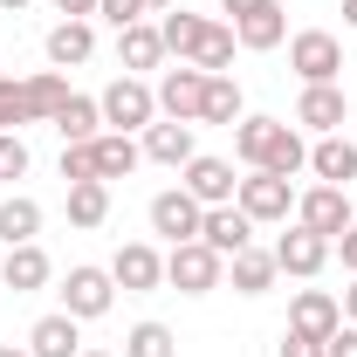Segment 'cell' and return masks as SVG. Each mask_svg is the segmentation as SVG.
<instances>
[{"mask_svg": "<svg viewBox=\"0 0 357 357\" xmlns=\"http://www.w3.org/2000/svg\"><path fill=\"white\" fill-rule=\"evenodd\" d=\"M323 357H357V323H337V337L323 344Z\"/></svg>", "mask_w": 357, "mask_h": 357, "instance_id": "f35d334b", "label": "cell"}, {"mask_svg": "<svg viewBox=\"0 0 357 357\" xmlns=\"http://www.w3.org/2000/svg\"><path fill=\"white\" fill-rule=\"evenodd\" d=\"M337 303H344V323H357V275H351V289H344Z\"/></svg>", "mask_w": 357, "mask_h": 357, "instance_id": "7bdbcfd3", "label": "cell"}, {"mask_svg": "<svg viewBox=\"0 0 357 357\" xmlns=\"http://www.w3.org/2000/svg\"><path fill=\"white\" fill-rule=\"evenodd\" d=\"M289 69L303 83H337L344 76V42L330 28H303V35H289Z\"/></svg>", "mask_w": 357, "mask_h": 357, "instance_id": "277c9868", "label": "cell"}, {"mask_svg": "<svg viewBox=\"0 0 357 357\" xmlns=\"http://www.w3.org/2000/svg\"><path fill=\"white\" fill-rule=\"evenodd\" d=\"M234 206H241L255 227H275V220H289V213H296V185H289V178H275V172H248L241 185H234Z\"/></svg>", "mask_w": 357, "mask_h": 357, "instance_id": "3957f363", "label": "cell"}, {"mask_svg": "<svg viewBox=\"0 0 357 357\" xmlns=\"http://www.w3.org/2000/svg\"><path fill=\"white\" fill-rule=\"evenodd\" d=\"M137 144H144V158H151V165H172V172L199 158V137H192V124H172V117L144 124V137H137Z\"/></svg>", "mask_w": 357, "mask_h": 357, "instance_id": "9a60e30c", "label": "cell"}, {"mask_svg": "<svg viewBox=\"0 0 357 357\" xmlns=\"http://www.w3.org/2000/svg\"><path fill=\"white\" fill-rule=\"evenodd\" d=\"M344 21H351V28H357V0H344Z\"/></svg>", "mask_w": 357, "mask_h": 357, "instance_id": "bcb514c9", "label": "cell"}, {"mask_svg": "<svg viewBox=\"0 0 357 357\" xmlns=\"http://www.w3.org/2000/svg\"><path fill=\"white\" fill-rule=\"evenodd\" d=\"M275 248H241L234 261H227V282H234V296H268L275 289Z\"/></svg>", "mask_w": 357, "mask_h": 357, "instance_id": "d6986e66", "label": "cell"}, {"mask_svg": "<svg viewBox=\"0 0 357 357\" xmlns=\"http://www.w3.org/2000/svg\"><path fill=\"white\" fill-rule=\"evenodd\" d=\"M199 103H206V69H192V62L165 69V83H158V117H172V124H199Z\"/></svg>", "mask_w": 357, "mask_h": 357, "instance_id": "ba28073f", "label": "cell"}, {"mask_svg": "<svg viewBox=\"0 0 357 357\" xmlns=\"http://www.w3.org/2000/svg\"><path fill=\"white\" fill-rule=\"evenodd\" d=\"M199 220H206V206L185 192V185H165L158 199H151V234H165V241H199Z\"/></svg>", "mask_w": 357, "mask_h": 357, "instance_id": "8fae6325", "label": "cell"}, {"mask_svg": "<svg viewBox=\"0 0 357 357\" xmlns=\"http://www.w3.org/2000/svg\"><path fill=\"white\" fill-rule=\"evenodd\" d=\"M62 103H69V76H62V69H35V76H28V110H35V124H48Z\"/></svg>", "mask_w": 357, "mask_h": 357, "instance_id": "1f68e13d", "label": "cell"}, {"mask_svg": "<svg viewBox=\"0 0 357 357\" xmlns=\"http://www.w3.org/2000/svg\"><path fill=\"white\" fill-rule=\"evenodd\" d=\"M330 255H337V248H330L323 234H310V227H289V234L275 241V268L296 275V282H316V275L330 268Z\"/></svg>", "mask_w": 357, "mask_h": 357, "instance_id": "30bf717a", "label": "cell"}, {"mask_svg": "<svg viewBox=\"0 0 357 357\" xmlns=\"http://www.w3.org/2000/svg\"><path fill=\"white\" fill-rule=\"evenodd\" d=\"M55 282V261H48L42 241H21V248H7V261H0V289L7 296H35Z\"/></svg>", "mask_w": 357, "mask_h": 357, "instance_id": "7c38bea8", "label": "cell"}, {"mask_svg": "<svg viewBox=\"0 0 357 357\" xmlns=\"http://www.w3.org/2000/svg\"><path fill=\"white\" fill-rule=\"evenodd\" d=\"M158 35H165V55H178V62H192V48H199V35H206V14H185V7H165Z\"/></svg>", "mask_w": 357, "mask_h": 357, "instance_id": "83f0119b", "label": "cell"}, {"mask_svg": "<svg viewBox=\"0 0 357 357\" xmlns=\"http://www.w3.org/2000/svg\"><path fill=\"white\" fill-rule=\"evenodd\" d=\"M110 282H117L124 296H151V289L165 282V255H158L151 241H124V248L110 255Z\"/></svg>", "mask_w": 357, "mask_h": 357, "instance_id": "52a82bcc", "label": "cell"}, {"mask_svg": "<svg viewBox=\"0 0 357 357\" xmlns=\"http://www.w3.org/2000/svg\"><path fill=\"white\" fill-rule=\"evenodd\" d=\"M234 42H241V48H255V55L282 48V42H289V14H282V7H261V14L234 21Z\"/></svg>", "mask_w": 357, "mask_h": 357, "instance_id": "d4e9b609", "label": "cell"}, {"mask_svg": "<svg viewBox=\"0 0 357 357\" xmlns=\"http://www.w3.org/2000/svg\"><path fill=\"white\" fill-rule=\"evenodd\" d=\"M48 7H55L62 21H89V14H96V0H48Z\"/></svg>", "mask_w": 357, "mask_h": 357, "instance_id": "ab89813d", "label": "cell"}, {"mask_svg": "<svg viewBox=\"0 0 357 357\" xmlns=\"http://www.w3.org/2000/svg\"><path fill=\"white\" fill-rule=\"evenodd\" d=\"M124 357H178V337L165 323H137L131 337H124Z\"/></svg>", "mask_w": 357, "mask_h": 357, "instance_id": "d6a6232c", "label": "cell"}, {"mask_svg": "<svg viewBox=\"0 0 357 357\" xmlns=\"http://www.w3.org/2000/svg\"><path fill=\"white\" fill-rule=\"evenodd\" d=\"M275 357H323V344H316V337H296V330H282Z\"/></svg>", "mask_w": 357, "mask_h": 357, "instance_id": "74e56055", "label": "cell"}, {"mask_svg": "<svg viewBox=\"0 0 357 357\" xmlns=\"http://www.w3.org/2000/svg\"><path fill=\"white\" fill-rule=\"evenodd\" d=\"M144 7H178V0H144Z\"/></svg>", "mask_w": 357, "mask_h": 357, "instance_id": "7dc6e473", "label": "cell"}, {"mask_svg": "<svg viewBox=\"0 0 357 357\" xmlns=\"http://www.w3.org/2000/svg\"><path fill=\"white\" fill-rule=\"evenodd\" d=\"M117 62H124V76H137V69H158V62H165V35H158L151 21L117 28Z\"/></svg>", "mask_w": 357, "mask_h": 357, "instance_id": "ffe728a7", "label": "cell"}, {"mask_svg": "<svg viewBox=\"0 0 357 357\" xmlns=\"http://www.w3.org/2000/svg\"><path fill=\"white\" fill-rule=\"evenodd\" d=\"M275 131H282V117H241L234 124V158L248 165V172H261L268 144H275Z\"/></svg>", "mask_w": 357, "mask_h": 357, "instance_id": "484cf974", "label": "cell"}, {"mask_svg": "<svg viewBox=\"0 0 357 357\" xmlns=\"http://www.w3.org/2000/svg\"><path fill=\"white\" fill-rule=\"evenodd\" d=\"M35 234H42V199L7 192V199H0V248H21V241H35Z\"/></svg>", "mask_w": 357, "mask_h": 357, "instance_id": "cb8c5ba5", "label": "cell"}, {"mask_svg": "<svg viewBox=\"0 0 357 357\" xmlns=\"http://www.w3.org/2000/svg\"><path fill=\"white\" fill-rule=\"evenodd\" d=\"M234 28H220V21H206V35H199V48H192V69H206V76H227L234 69Z\"/></svg>", "mask_w": 357, "mask_h": 357, "instance_id": "4dcf8cb0", "label": "cell"}, {"mask_svg": "<svg viewBox=\"0 0 357 357\" xmlns=\"http://www.w3.org/2000/svg\"><path fill=\"white\" fill-rule=\"evenodd\" d=\"M83 351V323L69 310H55V316H42L35 330H28V357H76Z\"/></svg>", "mask_w": 357, "mask_h": 357, "instance_id": "ac0fdd59", "label": "cell"}, {"mask_svg": "<svg viewBox=\"0 0 357 357\" xmlns=\"http://www.w3.org/2000/svg\"><path fill=\"white\" fill-rule=\"evenodd\" d=\"M178 185L199 199V206H234V158H213V151H199L192 165H178Z\"/></svg>", "mask_w": 357, "mask_h": 357, "instance_id": "9c48e42d", "label": "cell"}, {"mask_svg": "<svg viewBox=\"0 0 357 357\" xmlns=\"http://www.w3.org/2000/svg\"><path fill=\"white\" fill-rule=\"evenodd\" d=\"M261 172H275V178L310 172V144H303V131H296V124H282V131H275V144H268V158H261Z\"/></svg>", "mask_w": 357, "mask_h": 357, "instance_id": "4316f807", "label": "cell"}, {"mask_svg": "<svg viewBox=\"0 0 357 357\" xmlns=\"http://www.w3.org/2000/svg\"><path fill=\"white\" fill-rule=\"evenodd\" d=\"M110 220V185L103 178H83V185H69V227H103Z\"/></svg>", "mask_w": 357, "mask_h": 357, "instance_id": "f546056e", "label": "cell"}, {"mask_svg": "<svg viewBox=\"0 0 357 357\" xmlns=\"http://www.w3.org/2000/svg\"><path fill=\"white\" fill-rule=\"evenodd\" d=\"M89 144H96V137H89ZM89 144H62V178H69V185L96 178V151H89Z\"/></svg>", "mask_w": 357, "mask_h": 357, "instance_id": "d590c367", "label": "cell"}, {"mask_svg": "<svg viewBox=\"0 0 357 357\" xmlns=\"http://www.w3.org/2000/svg\"><path fill=\"white\" fill-rule=\"evenodd\" d=\"M310 172L323 178V185H344V192H351V178H357V144H351L344 131L316 137V144H310Z\"/></svg>", "mask_w": 357, "mask_h": 357, "instance_id": "e0dca14e", "label": "cell"}, {"mask_svg": "<svg viewBox=\"0 0 357 357\" xmlns=\"http://www.w3.org/2000/svg\"><path fill=\"white\" fill-rule=\"evenodd\" d=\"M344 117H351V96H344V83H303V103H296V124L316 137L344 131Z\"/></svg>", "mask_w": 357, "mask_h": 357, "instance_id": "4fadbf2b", "label": "cell"}, {"mask_svg": "<svg viewBox=\"0 0 357 357\" xmlns=\"http://www.w3.org/2000/svg\"><path fill=\"white\" fill-rule=\"evenodd\" d=\"M330 248H337V255H344V268H351V275H357V227H344V234H337Z\"/></svg>", "mask_w": 357, "mask_h": 357, "instance_id": "60d3db41", "label": "cell"}, {"mask_svg": "<svg viewBox=\"0 0 357 357\" xmlns=\"http://www.w3.org/2000/svg\"><path fill=\"white\" fill-rule=\"evenodd\" d=\"M241 117H248V110H241V83H234V76H206V103H199V124H227V131H234Z\"/></svg>", "mask_w": 357, "mask_h": 357, "instance_id": "f1b7e54d", "label": "cell"}, {"mask_svg": "<svg viewBox=\"0 0 357 357\" xmlns=\"http://www.w3.org/2000/svg\"><path fill=\"white\" fill-rule=\"evenodd\" d=\"M21 7H35V0H0V14H21Z\"/></svg>", "mask_w": 357, "mask_h": 357, "instance_id": "ee69618b", "label": "cell"}, {"mask_svg": "<svg viewBox=\"0 0 357 357\" xmlns=\"http://www.w3.org/2000/svg\"><path fill=\"white\" fill-rule=\"evenodd\" d=\"M28 144H21V131H0V178H28Z\"/></svg>", "mask_w": 357, "mask_h": 357, "instance_id": "e575fe53", "label": "cell"}, {"mask_svg": "<svg viewBox=\"0 0 357 357\" xmlns=\"http://www.w3.org/2000/svg\"><path fill=\"white\" fill-rule=\"evenodd\" d=\"M261 7H275V0H220V14H234V21H248V14H261Z\"/></svg>", "mask_w": 357, "mask_h": 357, "instance_id": "b9f144b4", "label": "cell"}, {"mask_svg": "<svg viewBox=\"0 0 357 357\" xmlns=\"http://www.w3.org/2000/svg\"><path fill=\"white\" fill-rule=\"evenodd\" d=\"M151 7L144 0H96V21H110V28H131V21H144Z\"/></svg>", "mask_w": 357, "mask_h": 357, "instance_id": "8d00e7d4", "label": "cell"}, {"mask_svg": "<svg viewBox=\"0 0 357 357\" xmlns=\"http://www.w3.org/2000/svg\"><path fill=\"white\" fill-rule=\"evenodd\" d=\"M110 303H117V282H110V268H69L62 275V310L76 316V323H96V316H110Z\"/></svg>", "mask_w": 357, "mask_h": 357, "instance_id": "5b68a950", "label": "cell"}, {"mask_svg": "<svg viewBox=\"0 0 357 357\" xmlns=\"http://www.w3.org/2000/svg\"><path fill=\"white\" fill-rule=\"evenodd\" d=\"M337 323H344V303H337L330 289H296V303H289V330H296V337L330 344V337H337Z\"/></svg>", "mask_w": 357, "mask_h": 357, "instance_id": "5bb4252c", "label": "cell"}, {"mask_svg": "<svg viewBox=\"0 0 357 357\" xmlns=\"http://www.w3.org/2000/svg\"><path fill=\"white\" fill-rule=\"evenodd\" d=\"M0 357H28V344H0Z\"/></svg>", "mask_w": 357, "mask_h": 357, "instance_id": "f6af8a7d", "label": "cell"}, {"mask_svg": "<svg viewBox=\"0 0 357 357\" xmlns=\"http://www.w3.org/2000/svg\"><path fill=\"white\" fill-rule=\"evenodd\" d=\"M76 357H110V351H76Z\"/></svg>", "mask_w": 357, "mask_h": 357, "instance_id": "c3c4849f", "label": "cell"}, {"mask_svg": "<svg viewBox=\"0 0 357 357\" xmlns=\"http://www.w3.org/2000/svg\"><path fill=\"white\" fill-rule=\"evenodd\" d=\"M199 241H206L220 261H234L241 248H255V220H248L241 206H206V220H199Z\"/></svg>", "mask_w": 357, "mask_h": 357, "instance_id": "2e32d148", "label": "cell"}, {"mask_svg": "<svg viewBox=\"0 0 357 357\" xmlns=\"http://www.w3.org/2000/svg\"><path fill=\"white\" fill-rule=\"evenodd\" d=\"M296 227H310V234H323V241H337L344 227H357L351 192H344V185H310V192H296Z\"/></svg>", "mask_w": 357, "mask_h": 357, "instance_id": "8992f818", "label": "cell"}, {"mask_svg": "<svg viewBox=\"0 0 357 357\" xmlns=\"http://www.w3.org/2000/svg\"><path fill=\"white\" fill-rule=\"evenodd\" d=\"M165 282H172L178 296H213L227 282V261L206 248V241H178L172 255H165Z\"/></svg>", "mask_w": 357, "mask_h": 357, "instance_id": "7a4b0ae2", "label": "cell"}, {"mask_svg": "<svg viewBox=\"0 0 357 357\" xmlns=\"http://www.w3.org/2000/svg\"><path fill=\"white\" fill-rule=\"evenodd\" d=\"M89 151H96V178H103V185H110V178H131L137 165H144V144L124 137V131H103Z\"/></svg>", "mask_w": 357, "mask_h": 357, "instance_id": "7402d4cb", "label": "cell"}, {"mask_svg": "<svg viewBox=\"0 0 357 357\" xmlns=\"http://www.w3.org/2000/svg\"><path fill=\"white\" fill-rule=\"evenodd\" d=\"M21 124H35V110H28V83L0 76V131H21Z\"/></svg>", "mask_w": 357, "mask_h": 357, "instance_id": "836d02e7", "label": "cell"}, {"mask_svg": "<svg viewBox=\"0 0 357 357\" xmlns=\"http://www.w3.org/2000/svg\"><path fill=\"white\" fill-rule=\"evenodd\" d=\"M48 124L62 131V144H89V137H103V110H96V96H76V89H69V103H62Z\"/></svg>", "mask_w": 357, "mask_h": 357, "instance_id": "603a6c76", "label": "cell"}, {"mask_svg": "<svg viewBox=\"0 0 357 357\" xmlns=\"http://www.w3.org/2000/svg\"><path fill=\"white\" fill-rule=\"evenodd\" d=\"M96 110H103V131H144V124H158V89L144 83V76H117V83L96 96Z\"/></svg>", "mask_w": 357, "mask_h": 357, "instance_id": "6da1fadb", "label": "cell"}, {"mask_svg": "<svg viewBox=\"0 0 357 357\" xmlns=\"http://www.w3.org/2000/svg\"><path fill=\"white\" fill-rule=\"evenodd\" d=\"M96 55V28L89 21H55L48 28V69H76Z\"/></svg>", "mask_w": 357, "mask_h": 357, "instance_id": "44dd1931", "label": "cell"}]
</instances>
